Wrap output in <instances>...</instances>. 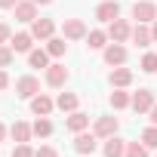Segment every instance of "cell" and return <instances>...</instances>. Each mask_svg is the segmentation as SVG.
<instances>
[{"label": "cell", "instance_id": "obj_3", "mask_svg": "<svg viewBox=\"0 0 157 157\" xmlns=\"http://www.w3.org/2000/svg\"><path fill=\"white\" fill-rule=\"evenodd\" d=\"M102 59H105V65H111V68H120V65H126V46L111 40V43L102 49Z\"/></svg>", "mask_w": 157, "mask_h": 157}, {"label": "cell", "instance_id": "obj_27", "mask_svg": "<svg viewBox=\"0 0 157 157\" xmlns=\"http://www.w3.org/2000/svg\"><path fill=\"white\" fill-rule=\"evenodd\" d=\"M142 71L145 74H157V52H145L142 56Z\"/></svg>", "mask_w": 157, "mask_h": 157}, {"label": "cell", "instance_id": "obj_32", "mask_svg": "<svg viewBox=\"0 0 157 157\" xmlns=\"http://www.w3.org/2000/svg\"><path fill=\"white\" fill-rule=\"evenodd\" d=\"M10 40H13V28H10L6 22H0V46L10 43Z\"/></svg>", "mask_w": 157, "mask_h": 157}, {"label": "cell", "instance_id": "obj_33", "mask_svg": "<svg viewBox=\"0 0 157 157\" xmlns=\"http://www.w3.org/2000/svg\"><path fill=\"white\" fill-rule=\"evenodd\" d=\"M6 86H10V74H6V71H3V68H0V93H3V90H6Z\"/></svg>", "mask_w": 157, "mask_h": 157}, {"label": "cell", "instance_id": "obj_37", "mask_svg": "<svg viewBox=\"0 0 157 157\" xmlns=\"http://www.w3.org/2000/svg\"><path fill=\"white\" fill-rule=\"evenodd\" d=\"M151 37H154V43H157V19L151 22Z\"/></svg>", "mask_w": 157, "mask_h": 157}, {"label": "cell", "instance_id": "obj_29", "mask_svg": "<svg viewBox=\"0 0 157 157\" xmlns=\"http://www.w3.org/2000/svg\"><path fill=\"white\" fill-rule=\"evenodd\" d=\"M142 142H145L148 148H154V151H157V126H154V123H151L148 129H142Z\"/></svg>", "mask_w": 157, "mask_h": 157}, {"label": "cell", "instance_id": "obj_35", "mask_svg": "<svg viewBox=\"0 0 157 157\" xmlns=\"http://www.w3.org/2000/svg\"><path fill=\"white\" fill-rule=\"evenodd\" d=\"M148 114H151V123H154V126H157V102H154V108H151V111H148Z\"/></svg>", "mask_w": 157, "mask_h": 157}, {"label": "cell", "instance_id": "obj_18", "mask_svg": "<svg viewBox=\"0 0 157 157\" xmlns=\"http://www.w3.org/2000/svg\"><path fill=\"white\" fill-rule=\"evenodd\" d=\"M74 136L77 132H83V129H90V117L83 114V111H74V114H68V123H65Z\"/></svg>", "mask_w": 157, "mask_h": 157}, {"label": "cell", "instance_id": "obj_13", "mask_svg": "<svg viewBox=\"0 0 157 157\" xmlns=\"http://www.w3.org/2000/svg\"><path fill=\"white\" fill-rule=\"evenodd\" d=\"M108 83L114 86V90H126L129 83H132V71L129 68H111V74H108Z\"/></svg>", "mask_w": 157, "mask_h": 157}, {"label": "cell", "instance_id": "obj_16", "mask_svg": "<svg viewBox=\"0 0 157 157\" xmlns=\"http://www.w3.org/2000/svg\"><path fill=\"white\" fill-rule=\"evenodd\" d=\"M129 40H132L136 46H148V43H154V37H151V28H148V25H142V22H136V25H132V34H129Z\"/></svg>", "mask_w": 157, "mask_h": 157}, {"label": "cell", "instance_id": "obj_30", "mask_svg": "<svg viewBox=\"0 0 157 157\" xmlns=\"http://www.w3.org/2000/svg\"><path fill=\"white\" fill-rule=\"evenodd\" d=\"M13 157H34V148H31L28 142H22V145L13 148Z\"/></svg>", "mask_w": 157, "mask_h": 157}, {"label": "cell", "instance_id": "obj_11", "mask_svg": "<svg viewBox=\"0 0 157 157\" xmlns=\"http://www.w3.org/2000/svg\"><path fill=\"white\" fill-rule=\"evenodd\" d=\"M96 19L111 25L114 19H120V3H117V0H102V3H99V10H96Z\"/></svg>", "mask_w": 157, "mask_h": 157}, {"label": "cell", "instance_id": "obj_39", "mask_svg": "<svg viewBox=\"0 0 157 157\" xmlns=\"http://www.w3.org/2000/svg\"><path fill=\"white\" fill-rule=\"evenodd\" d=\"M90 157H93V154H90Z\"/></svg>", "mask_w": 157, "mask_h": 157}, {"label": "cell", "instance_id": "obj_31", "mask_svg": "<svg viewBox=\"0 0 157 157\" xmlns=\"http://www.w3.org/2000/svg\"><path fill=\"white\" fill-rule=\"evenodd\" d=\"M34 157H59V151H56L52 145H40V148L34 151Z\"/></svg>", "mask_w": 157, "mask_h": 157}, {"label": "cell", "instance_id": "obj_17", "mask_svg": "<svg viewBox=\"0 0 157 157\" xmlns=\"http://www.w3.org/2000/svg\"><path fill=\"white\" fill-rule=\"evenodd\" d=\"M10 46H13L16 52H31V46H34V34H31V31H19V34H13Z\"/></svg>", "mask_w": 157, "mask_h": 157}, {"label": "cell", "instance_id": "obj_21", "mask_svg": "<svg viewBox=\"0 0 157 157\" xmlns=\"http://www.w3.org/2000/svg\"><path fill=\"white\" fill-rule=\"evenodd\" d=\"M108 40H111V37H108V31H99V28L86 34V46H90V49H105V46H108Z\"/></svg>", "mask_w": 157, "mask_h": 157}, {"label": "cell", "instance_id": "obj_8", "mask_svg": "<svg viewBox=\"0 0 157 157\" xmlns=\"http://www.w3.org/2000/svg\"><path fill=\"white\" fill-rule=\"evenodd\" d=\"M31 34H34V40H49L52 34H56V22L52 19H34L31 22Z\"/></svg>", "mask_w": 157, "mask_h": 157}, {"label": "cell", "instance_id": "obj_22", "mask_svg": "<svg viewBox=\"0 0 157 157\" xmlns=\"http://www.w3.org/2000/svg\"><path fill=\"white\" fill-rule=\"evenodd\" d=\"M108 102H111V108H114V111H123V108H129V105H132V96H129L126 90H114Z\"/></svg>", "mask_w": 157, "mask_h": 157}, {"label": "cell", "instance_id": "obj_10", "mask_svg": "<svg viewBox=\"0 0 157 157\" xmlns=\"http://www.w3.org/2000/svg\"><path fill=\"white\" fill-rule=\"evenodd\" d=\"M46 83H49L52 90L65 86V83H68V68H65V65H59V62H52V65L46 68Z\"/></svg>", "mask_w": 157, "mask_h": 157}, {"label": "cell", "instance_id": "obj_36", "mask_svg": "<svg viewBox=\"0 0 157 157\" xmlns=\"http://www.w3.org/2000/svg\"><path fill=\"white\" fill-rule=\"evenodd\" d=\"M6 132H10V129H6L3 123H0V145H3V142H6Z\"/></svg>", "mask_w": 157, "mask_h": 157}, {"label": "cell", "instance_id": "obj_25", "mask_svg": "<svg viewBox=\"0 0 157 157\" xmlns=\"http://www.w3.org/2000/svg\"><path fill=\"white\" fill-rule=\"evenodd\" d=\"M65 49H68L65 37H49V40H46V52H49L52 59H62V56H65Z\"/></svg>", "mask_w": 157, "mask_h": 157}, {"label": "cell", "instance_id": "obj_15", "mask_svg": "<svg viewBox=\"0 0 157 157\" xmlns=\"http://www.w3.org/2000/svg\"><path fill=\"white\" fill-rule=\"evenodd\" d=\"M10 136H13V142H16V145H22V142H31L34 129H31V123H25V120H16V123L10 126Z\"/></svg>", "mask_w": 157, "mask_h": 157}, {"label": "cell", "instance_id": "obj_19", "mask_svg": "<svg viewBox=\"0 0 157 157\" xmlns=\"http://www.w3.org/2000/svg\"><path fill=\"white\" fill-rule=\"evenodd\" d=\"M77 105H80V99H77L74 93H59V99H56V108L65 111V114H74Z\"/></svg>", "mask_w": 157, "mask_h": 157}, {"label": "cell", "instance_id": "obj_20", "mask_svg": "<svg viewBox=\"0 0 157 157\" xmlns=\"http://www.w3.org/2000/svg\"><path fill=\"white\" fill-rule=\"evenodd\" d=\"M123 154H126V142L120 136L105 139V157H123Z\"/></svg>", "mask_w": 157, "mask_h": 157}, {"label": "cell", "instance_id": "obj_5", "mask_svg": "<svg viewBox=\"0 0 157 157\" xmlns=\"http://www.w3.org/2000/svg\"><path fill=\"white\" fill-rule=\"evenodd\" d=\"M96 148H99V136H96V132H86V129H83V132L74 136V151H77V154L90 157Z\"/></svg>", "mask_w": 157, "mask_h": 157}, {"label": "cell", "instance_id": "obj_4", "mask_svg": "<svg viewBox=\"0 0 157 157\" xmlns=\"http://www.w3.org/2000/svg\"><path fill=\"white\" fill-rule=\"evenodd\" d=\"M90 31H86V22L83 19H65L62 22V37L65 40H83Z\"/></svg>", "mask_w": 157, "mask_h": 157}, {"label": "cell", "instance_id": "obj_12", "mask_svg": "<svg viewBox=\"0 0 157 157\" xmlns=\"http://www.w3.org/2000/svg\"><path fill=\"white\" fill-rule=\"evenodd\" d=\"M52 108H56V102H52L46 93H37V96L31 99V111H34V117H49Z\"/></svg>", "mask_w": 157, "mask_h": 157}, {"label": "cell", "instance_id": "obj_2", "mask_svg": "<svg viewBox=\"0 0 157 157\" xmlns=\"http://www.w3.org/2000/svg\"><path fill=\"white\" fill-rule=\"evenodd\" d=\"M132 19L142 22V25H151L157 19V3H151V0H136L132 3Z\"/></svg>", "mask_w": 157, "mask_h": 157}, {"label": "cell", "instance_id": "obj_7", "mask_svg": "<svg viewBox=\"0 0 157 157\" xmlns=\"http://www.w3.org/2000/svg\"><path fill=\"white\" fill-rule=\"evenodd\" d=\"M117 126H120V120L117 117H96V126H93V132L99 136V139H111V136H117Z\"/></svg>", "mask_w": 157, "mask_h": 157}, {"label": "cell", "instance_id": "obj_38", "mask_svg": "<svg viewBox=\"0 0 157 157\" xmlns=\"http://www.w3.org/2000/svg\"><path fill=\"white\" fill-rule=\"evenodd\" d=\"M34 3H37V6H49V3H52V0H34Z\"/></svg>", "mask_w": 157, "mask_h": 157}, {"label": "cell", "instance_id": "obj_28", "mask_svg": "<svg viewBox=\"0 0 157 157\" xmlns=\"http://www.w3.org/2000/svg\"><path fill=\"white\" fill-rule=\"evenodd\" d=\"M13 59H16V49H13L10 43H3V46H0V68H10Z\"/></svg>", "mask_w": 157, "mask_h": 157}, {"label": "cell", "instance_id": "obj_1", "mask_svg": "<svg viewBox=\"0 0 157 157\" xmlns=\"http://www.w3.org/2000/svg\"><path fill=\"white\" fill-rule=\"evenodd\" d=\"M37 93H40V80H37L34 74H25V77L16 80V96H19V99H28V102H31Z\"/></svg>", "mask_w": 157, "mask_h": 157}, {"label": "cell", "instance_id": "obj_6", "mask_svg": "<svg viewBox=\"0 0 157 157\" xmlns=\"http://www.w3.org/2000/svg\"><path fill=\"white\" fill-rule=\"evenodd\" d=\"M129 34H132V25H129L126 19H114V22L108 25V37H111L114 43H126Z\"/></svg>", "mask_w": 157, "mask_h": 157}, {"label": "cell", "instance_id": "obj_14", "mask_svg": "<svg viewBox=\"0 0 157 157\" xmlns=\"http://www.w3.org/2000/svg\"><path fill=\"white\" fill-rule=\"evenodd\" d=\"M13 13H16V22L31 25V22L37 19V3H34V0H19V6H16Z\"/></svg>", "mask_w": 157, "mask_h": 157}, {"label": "cell", "instance_id": "obj_24", "mask_svg": "<svg viewBox=\"0 0 157 157\" xmlns=\"http://www.w3.org/2000/svg\"><path fill=\"white\" fill-rule=\"evenodd\" d=\"M31 129H34L37 139H49V136H52V120H49V117H37V120L31 123Z\"/></svg>", "mask_w": 157, "mask_h": 157}, {"label": "cell", "instance_id": "obj_34", "mask_svg": "<svg viewBox=\"0 0 157 157\" xmlns=\"http://www.w3.org/2000/svg\"><path fill=\"white\" fill-rule=\"evenodd\" d=\"M19 0H0V10H16Z\"/></svg>", "mask_w": 157, "mask_h": 157}, {"label": "cell", "instance_id": "obj_9", "mask_svg": "<svg viewBox=\"0 0 157 157\" xmlns=\"http://www.w3.org/2000/svg\"><path fill=\"white\" fill-rule=\"evenodd\" d=\"M136 114H148L151 108H154V93L151 90H139V93H132V105H129Z\"/></svg>", "mask_w": 157, "mask_h": 157}, {"label": "cell", "instance_id": "obj_26", "mask_svg": "<svg viewBox=\"0 0 157 157\" xmlns=\"http://www.w3.org/2000/svg\"><path fill=\"white\" fill-rule=\"evenodd\" d=\"M148 151H151V148H148L145 142H126V154H123V157H148Z\"/></svg>", "mask_w": 157, "mask_h": 157}, {"label": "cell", "instance_id": "obj_23", "mask_svg": "<svg viewBox=\"0 0 157 157\" xmlns=\"http://www.w3.org/2000/svg\"><path fill=\"white\" fill-rule=\"evenodd\" d=\"M49 59H52V56H49L46 49H31V52H28V65H31V68H49Z\"/></svg>", "mask_w": 157, "mask_h": 157}]
</instances>
